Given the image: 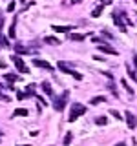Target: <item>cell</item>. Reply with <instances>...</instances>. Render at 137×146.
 Masks as SVG:
<instances>
[{
  "instance_id": "obj_33",
  "label": "cell",
  "mask_w": 137,
  "mask_h": 146,
  "mask_svg": "<svg viewBox=\"0 0 137 146\" xmlns=\"http://www.w3.org/2000/svg\"><path fill=\"white\" fill-rule=\"evenodd\" d=\"M18 146H29V144H18Z\"/></svg>"
},
{
  "instance_id": "obj_23",
  "label": "cell",
  "mask_w": 137,
  "mask_h": 146,
  "mask_svg": "<svg viewBox=\"0 0 137 146\" xmlns=\"http://www.w3.org/2000/svg\"><path fill=\"white\" fill-rule=\"evenodd\" d=\"M126 70H128V75H130V79H132V80H137V77H135V71H132L128 66H126Z\"/></svg>"
},
{
  "instance_id": "obj_9",
  "label": "cell",
  "mask_w": 137,
  "mask_h": 146,
  "mask_svg": "<svg viewBox=\"0 0 137 146\" xmlns=\"http://www.w3.org/2000/svg\"><path fill=\"white\" fill-rule=\"evenodd\" d=\"M57 68H59V70H61V71H64V73H68V75H71V66H70V64H66V62H64V60H59L57 62Z\"/></svg>"
},
{
  "instance_id": "obj_31",
  "label": "cell",
  "mask_w": 137,
  "mask_h": 146,
  "mask_svg": "<svg viewBox=\"0 0 137 146\" xmlns=\"http://www.w3.org/2000/svg\"><path fill=\"white\" fill-rule=\"evenodd\" d=\"M2 24H4V18H2V17H0V27H2Z\"/></svg>"
},
{
  "instance_id": "obj_30",
  "label": "cell",
  "mask_w": 137,
  "mask_h": 146,
  "mask_svg": "<svg viewBox=\"0 0 137 146\" xmlns=\"http://www.w3.org/2000/svg\"><path fill=\"white\" fill-rule=\"evenodd\" d=\"M0 68H6V62L4 60H0Z\"/></svg>"
},
{
  "instance_id": "obj_27",
  "label": "cell",
  "mask_w": 137,
  "mask_h": 146,
  "mask_svg": "<svg viewBox=\"0 0 137 146\" xmlns=\"http://www.w3.org/2000/svg\"><path fill=\"white\" fill-rule=\"evenodd\" d=\"M102 75H106L108 79H112V77H113V75H112V73H110V71H102Z\"/></svg>"
},
{
  "instance_id": "obj_34",
  "label": "cell",
  "mask_w": 137,
  "mask_h": 146,
  "mask_svg": "<svg viewBox=\"0 0 137 146\" xmlns=\"http://www.w3.org/2000/svg\"><path fill=\"white\" fill-rule=\"evenodd\" d=\"M20 2H26V0H20Z\"/></svg>"
},
{
  "instance_id": "obj_21",
  "label": "cell",
  "mask_w": 137,
  "mask_h": 146,
  "mask_svg": "<svg viewBox=\"0 0 137 146\" xmlns=\"http://www.w3.org/2000/svg\"><path fill=\"white\" fill-rule=\"evenodd\" d=\"M95 122H97V124H100V126H104V124L108 122V119H106V117H97V119H95Z\"/></svg>"
},
{
  "instance_id": "obj_13",
  "label": "cell",
  "mask_w": 137,
  "mask_h": 146,
  "mask_svg": "<svg viewBox=\"0 0 137 146\" xmlns=\"http://www.w3.org/2000/svg\"><path fill=\"white\" fill-rule=\"evenodd\" d=\"M44 42H48V44H51V46H55V44H61V40H59L57 38V36H46V38H44Z\"/></svg>"
},
{
  "instance_id": "obj_22",
  "label": "cell",
  "mask_w": 137,
  "mask_h": 146,
  "mask_svg": "<svg viewBox=\"0 0 137 146\" xmlns=\"http://www.w3.org/2000/svg\"><path fill=\"white\" fill-rule=\"evenodd\" d=\"M108 90L112 91V93L115 95V97H119V93H117V88H115V84H108Z\"/></svg>"
},
{
  "instance_id": "obj_17",
  "label": "cell",
  "mask_w": 137,
  "mask_h": 146,
  "mask_svg": "<svg viewBox=\"0 0 137 146\" xmlns=\"http://www.w3.org/2000/svg\"><path fill=\"white\" fill-rule=\"evenodd\" d=\"M42 91L48 95H53V90H51V84L49 82H42Z\"/></svg>"
},
{
  "instance_id": "obj_32",
  "label": "cell",
  "mask_w": 137,
  "mask_h": 146,
  "mask_svg": "<svg viewBox=\"0 0 137 146\" xmlns=\"http://www.w3.org/2000/svg\"><path fill=\"white\" fill-rule=\"evenodd\" d=\"M115 146H126V143H119V144H115Z\"/></svg>"
},
{
  "instance_id": "obj_3",
  "label": "cell",
  "mask_w": 137,
  "mask_h": 146,
  "mask_svg": "<svg viewBox=\"0 0 137 146\" xmlns=\"http://www.w3.org/2000/svg\"><path fill=\"white\" fill-rule=\"evenodd\" d=\"M68 99H70V91H62V93H61V97H57V99H55V102H53V108L57 110V111H62V110L66 108V102H68Z\"/></svg>"
},
{
  "instance_id": "obj_19",
  "label": "cell",
  "mask_w": 137,
  "mask_h": 146,
  "mask_svg": "<svg viewBox=\"0 0 137 146\" xmlns=\"http://www.w3.org/2000/svg\"><path fill=\"white\" fill-rule=\"evenodd\" d=\"M121 84L124 86V90H126V91H128V93H130V95H134V90L130 88V84H128V82H126V79H122V80H121Z\"/></svg>"
},
{
  "instance_id": "obj_25",
  "label": "cell",
  "mask_w": 137,
  "mask_h": 146,
  "mask_svg": "<svg viewBox=\"0 0 137 146\" xmlns=\"http://www.w3.org/2000/svg\"><path fill=\"white\" fill-rule=\"evenodd\" d=\"M110 113H112V115L115 117V119H121V115H119V111H115V110H112V111H110Z\"/></svg>"
},
{
  "instance_id": "obj_7",
  "label": "cell",
  "mask_w": 137,
  "mask_h": 146,
  "mask_svg": "<svg viewBox=\"0 0 137 146\" xmlns=\"http://www.w3.org/2000/svg\"><path fill=\"white\" fill-rule=\"evenodd\" d=\"M33 64L37 68H42V70H48V71H53V66L49 62H46V60H40V58H33Z\"/></svg>"
},
{
  "instance_id": "obj_11",
  "label": "cell",
  "mask_w": 137,
  "mask_h": 146,
  "mask_svg": "<svg viewBox=\"0 0 137 146\" xmlns=\"http://www.w3.org/2000/svg\"><path fill=\"white\" fill-rule=\"evenodd\" d=\"M53 29L57 31V33H70L71 27L70 26H53Z\"/></svg>"
},
{
  "instance_id": "obj_10",
  "label": "cell",
  "mask_w": 137,
  "mask_h": 146,
  "mask_svg": "<svg viewBox=\"0 0 137 146\" xmlns=\"http://www.w3.org/2000/svg\"><path fill=\"white\" fill-rule=\"evenodd\" d=\"M68 38L71 40V42H80V40H84L86 38V35H82V33H68Z\"/></svg>"
},
{
  "instance_id": "obj_12",
  "label": "cell",
  "mask_w": 137,
  "mask_h": 146,
  "mask_svg": "<svg viewBox=\"0 0 137 146\" xmlns=\"http://www.w3.org/2000/svg\"><path fill=\"white\" fill-rule=\"evenodd\" d=\"M26 95H27V97H37V93H35V84L26 86Z\"/></svg>"
},
{
  "instance_id": "obj_16",
  "label": "cell",
  "mask_w": 137,
  "mask_h": 146,
  "mask_svg": "<svg viewBox=\"0 0 137 146\" xmlns=\"http://www.w3.org/2000/svg\"><path fill=\"white\" fill-rule=\"evenodd\" d=\"M4 79H6L9 84H13V82H17V80H18V77H17V75H13V73H6V75H4Z\"/></svg>"
},
{
  "instance_id": "obj_1",
  "label": "cell",
  "mask_w": 137,
  "mask_h": 146,
  "mask_svg": "<svg viewBox=\"0 0 137 146\" xmlns=\"http://www.w3.org/2000/svg\"><path fill=\"white\" fill-rule=\"evenodd\" d=\"M86 113V106H82L80 102H73L71 104V111H70V117H68V121L73 122V121H77L80 115H84Z\"/></svg>"
},
{
  "instance_id": "obj_28",
  "label": "cell",
  "mask_w": 137,
  "mask_h": 146,
  "mask_svg": "<svg viewBox=\"0 0 137 146\" xmlns=\"http://www.w3.org/2000/svg\"><path fill=\"white\" fill-rule=\"evenodd\" d=\"M70 2H71V4H80L82 0H70Z\"/></svg>"
},
{
  "instance_id": "obj_29",
  "label": "cell",
  "mask_w": 137,
  "mask_h": 146,
  "mask_svg": "<svg viewBox=\"0 0 137 146\" xmlns=\"http://www.w3.org/2000/svg\"><path fill=\"white\" fill-rule=\"evenodd\" d=\"M134 64H135V68H137V55H134Z\"/></svg>"
},
{
  "instance_id": "obj_2",
  "label": "cell",
  "mask_w": 137,
  "mask_h": 146,
  "mask_svg": "<svg viewBox=\"0 0 137 146\" xmlns=\"http://www.w3.org/2000/svg\"><path fill=\"white\" fill-rule=\"evenodd\" d=\"M112 18H113V22L117 24V27H121V31H126V24L130 20L126 18L124 13H117V11H113L112 13Z\"/></svg>"
},
{
  "instance_id": "obj_4",
  "label": "cell",
  "mask_w": 137,
  "mask_h": 146,
  "mask_svg": "<svg viewBox=\"0 0 137 146\" xmlns=\"http://www.w3.org/2000/svg\"><path fill=\"white\" fill-rule=\"evenodd\" d=\"M11 58H13V64H15V68H17L20 73H27V71H29V70H27V66H26V62L22 60L18 55H13Z\"/></svg>"
},
{
  "instance_id": "obj_15",
  "label": "cell",
  "mask_w": 137,
  "mask_h": 146,
  "mask_svg": "<svg viewBox=\"0 0 137 146\" xmlns=\"http://www.w3.org/2000/svg\"><path fill=\"white\" fill-rule=\"evenodd\" d=\"M102 7H104V4H100V6H97V7L93 9V11H91V17H93V18L100 17V13H102Z\"/></svg>"
},
{
  "instance_id": "obj_8",
  "label": "cell",
  "mask_w": 137,
  "mask_h": 146,
  "mask_svg": "<svg viewBox=\"0 0 137 146\" xmlns=\"http://www.w3.org/2000/svg\"><path fill=\"white\" fill-rule=\"evenodd\" d=\"M15 51L18 55H33L35 51H31L29 48H26V46H22V44H15Z\"/></svg>"
},
{
  "instance_id": "obj_18",
  "label": "cell",
  "mask_w": 137,
  "mask_h": 146,
  "mask_svg": "<svg viewBox=\"0 0 137 146\" xmlns=\"http://www.w3.org/2000/svg\"><path fill=\"white\" fill-rule=\"evenodd\" d=\"M104 100H106V99H104L102 95H97V97H93V99L90 100V102L93 104V106H97V104H100V102H104Z\"/></svg>"
},
{
  "instance_id": "obj_6",
  "label": "cell",
  "mask_w": 137,
  "mask_h": 146,
  "mask_svg": "<svg viewBox=\"0 0 137 146\" xmlns=\"http://www.w3.org/2000/svg\"><path fill=\"white\" fill-rule=\"evenodd\" d=\"M124 115H126V124L130 126V130H135V128H137V117L132 111H126Z\"/></svg>"
},
{
  "instance_id": "obj_26",
  "label": "cell",
  "mask_w": 137,
  "mask_h": 146,
  "mask_svg": "<svg viewBox=\"0 0 137 146\" xmlns=\"http://www.w3.org/2000/svg\"><path fill=\"white\" fill-rule=\"evenodd\" d=\"M7 11H15V2H11V4L7 6Z\"/></svg>"
},
{
  "instance_id": "obj_20",
  "label": "cell",
  "mask_w": 137,
  "mask_h": 146,
  "mask_svg": "<svg viewBox=\"0 0 137 146\" xmlns=\"http://www.w3.org/2000/svg\"><path fill=\"white\" fill-rule=\"evenodd\" d=\"M71 139H73V135H71V133H66V137H64V143H62V144H64V146H70V144H71Z\"/></svg>"
},
{
  "instance_id": "obj_5",
  "label": "cell",
  "mask_w": 137,
  "mask_h": 146,
  "mask_svg": "<svg viewBox=\"0 0 137 146\" xmlns=\"http://www.w3.org/2000/svg\"><path fill=\"white\" fill-rule=\"evenodd\" d=\"M97 49H99V51L100 53H108V55H115V57H117V49L115 48H112V46H108V44H99L97 46Z\"/></svg>"
},
{
  "instance_id": "obj_24",
  "label": "cell",
  "mask_w": 137,
  "mask_h": 146,
  "mask_svg": "<svg viewBox=\"0 0 137 146\" xmlns=\"http://www.w3.org/2000/svg\"><path fill=\"white\" fill-rule=\"evenodd\" d=\"M0 100H4V102H9V100H11V99H9V97H7V95H4V93H0Z\"/></svg>"
},
{
  "instance_id": "obj_14",
  "label": "cell",
  "mask_w": 137,
  "mask_h": 146,
  "mask_svg": "<svg viewBox=\"0 0 137 146\" xmlns=\"http://www.w3.org/2000/svg\"><path fill=\"white\" fill-rule=\"evenodd\" d=\"M13 115H17V117H26V115H27V110H26V108H17L15 111H13Z\"/></svg>"
}]
</instances>
